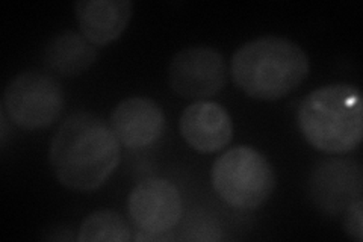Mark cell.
Segmentation results:
<instances>
[{
    "label": "cell",
    "instance_id": "6da1fadb",
    "mask_svg": "<svg viewBox=\"0 0 363 242\" xmlns=\"http://www.w3.org/2000/svg\"><path fill=\"white\" fill-rule=\"evenodd\" d=\"M120 141L96 114L79 111L67 117L50 143V167L62 185L94 191L120 164Z\"/></svg>",
    "mask_w": 363,
    "mask_h": 242
},
{
    "label": "cell",
    "instance_id": "7a4b0ae2",
    "mask_svg": "<svg viewBox=\"0 0 363 242\" xmlns=\"http://www.w3.org/2000/svg\"><path fill=\"white\" fill-rule=\"evenodd\" d=\"M309 68V57L297 43L267 35L242 44L235 52L230 75L248 97L274 101L297 89Z\"/></svg>",
    "mask_w": 363,
    "mask_h": 242
},
{
    "label": "cell",
    "instance_id": "3957f363",
    "mask_svg": "<svg viewBox=\"0 0 363 242\" xmlns=\"http://www.w3.org/2000/svg\"><path fill=\"white\" fill-rule=\"evenodd\" d=\"M300 132L312 147L328 155H344L359 147L363 136L362 94L351 84L313 89L297 111Z\"/></svg>",
    "mask_w": 363,
    "mask_h": 242
},
{
    "label": "cell",
    "instance_id": "277c9868",
    "mask_svg": "<svg viewBox=\"0 0 363 242\" xmlns=\"http://www.w3.org/2000/svg\"><path fill=\"white\" fill-rule=\"evenodd\" d=\"M212 185L235 209H259L276 188V172L265 155L248 145L227 150L212 167Z\"/></svg>",
    "mask_w": 363,
    "mask_h": 242
},
{
    "label": "cell",
    "instance_id": "5b68a950",
    "mask_svg": "<svg viewBox=\"0 0 363 242\" xmlns=\"http://www.w3.org/2000/svg\"><path fill=\"white\" fill-rule=\"evenodd\" d=\"M64 89L48 73L26 70L6 85L4 112L18 128L40 131L52 126L64 109Z\"/></svg>",
    "mask_w": 363,
    "mask_h": 242
},
{
    "label": "cell",
    "instance_id": "8992f818",
    "mask_svg": "<svg viewBox=\"0 0 363 242\" xmlns=\"http://www.w3.org/2000/svg\"><path fill=\"white\" fill-rule=\"evenodd\" d=\"M227 84L223 55L209 45H192L177 52L168 65V85L185 99H206L218 94Z\"/></svg>",
    "mask_w": 363,
    "mask_h": 242
},
{
    "label": "cell",
    "instance_id": "52a82bcc",
    "mask_svg": "<svg viewBox=\"0 0 363 242\" xmlns=\"http://www.w3.org/2000/svg\"><path fill=\"white\" fill-rule=\"evenodd\" d=\"M128 211L130 221L141 232H169L182 218L180 192L167 179H145L130 191Z\"/></svg>",
    "mask_w": 363,
    "mask_h": 242
},
{
    "label": "cell",
    "instance_id": "ba28073f",
    "mask_svg": "<svg viewBox=\"0 0 363 242\" xmlns=\"http://www.w3.org/2000/svg\"><path fill=\"white\" fill-rule=\"evenodd\" d=\"M362 167L350 159H325L311 172L309 195L318 209L337 216L362 199Z\"/></svg>",
    "mask_w": 363,
    "mask_h": 242
},
{
    "label": "cell",
    "instance_id": "9c48e42d",
    "mask_svg": "<svg viewBox=\"0 0 363 242\" xmlns=\"http://www.w3.org/2000/svg\"><path fill=\"white\" fill-rule=\"evenodd\" d=\"M109 126L121 145L145 148L153 145L165 131V115L157 101L135 96L121 100L113 108Z\"/></svg>",
    "mask_w": 363,
    "mask_h": 242
},
{
    "label": "cell",
    "instance_id": "30bf717a",
    "mask_svg": "<svg viewBox=\"0 0 363 242\" xmlns=\"http://www.w3.org/2000/svg\"><path fill=\"white\" fill-rule=\"evenodd\" d=\"M179 126L188 145L200 153L220 152L233 138L232 117L217 101H194L182 112Z\"/></svg>",
    "mask_w": 363,
    "mask_h": 242
},
{
    "label": "cell",
    "instance_id": "8fae6325",
    "mask_svg": "<svg viewBox=\"0 0 363 242\" xmlns=\"http://www.w3.org/2000/svg\"><path fill=\"white\" fill-rule=\"evenodd\" d=\"M130 0H79L74 5L82 35L97 45L120 38L132 18Z\"/></svg>",
    "mask_w": 363,
    "mask_h": 242
},
{
    "label": "cell",
    "instance_id": "7c38bea8",
    "mask_svg": "<svg viewBox=\"0 0 363 242\" xmlns=\"http://www.w3.org/2000/svg\"><path fill=\"white\" fill-rule=\"evenodd\" d=\"M99 50L81 32L64 31L48 43L43 52L45 70L64 77L79 76L97 61Z\"/></svg>",
    "mask_w": 363,
    "mask_h": 242
},
{
    "label": "cell",
    "instance_id": "4fadbf2b",
    "mask_svg": "<svg viewBox=\"0 0 363 242\" xmlns=\"http://www.w3.org/2000/svg\"><path fill=\"white\" fill-rule=\"evenodd\" d=\"M132 239L130 227L116 211H97L88 215L79 227L81 242H128Z\"/></svg>",
    "mask_w": 363,
    "mask_h": 242
},
{
    "label": "cell",
    "instance_id": "5bb4252c",
    "mask_svg": "<svg viewBox=\"0 0 363 242\" xmlns=\"http://www.w3.org/2000/svg\"><path fill=\"white\" fill-rule=\"evenodd\" d=\"M180 239L185 241H220V224L203 211L191 212L182 226Z\"/></svg>",
    "mask_w": 363,
    "mask_h": 242
},
{
    "label": "cell",
    "instance_id": "9a60e30c",
    "mask_svg": "<svg viewBox=\"0 0 363 242\" xmlns=\"http://www.w3.org/2000/svg\"><path fill=\"white\" fill-rule=\"evenodd\" d=\"M344 230L348 238L363 241V200L357 199L344 211Z\"/></svg>",
    "mask_w": 363,
    "mask_h": 242
},
{
    "label": "cell",
    "instance_id": "2e32d148",
    "mask_svg": "<svg viewBox=\"0 0 363 242\" xmlns=\"http://www.w3.org/2000/svg\"><path fill=\"white\" fill-rule=\"evenodd\" d=\"M135 241H174L176 236L172 233V230L169 232H164V233H150V232H141L138 230V233L133 236Z\"/></svg>",
    "mask_w": 363,
    "mask_h": 242
}]
</instances>
